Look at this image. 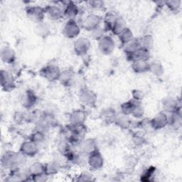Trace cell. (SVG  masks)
<instances>
[{"mask_svg": "<svg viewBox=\"0 0 182 182\" xmlns=\"http://www.w3.org/2000/svg\"><path fill=\"white\" fill-rule=\"evenodd\" d=\"M181 1H168L167 2V6L169 7L171 9L174 10V9H178L181 6Z\"/></svg>", "mask_w": 182, "mask_h": 182, "instance_id": "cell-1", "label": "cell"}]
</instances>
